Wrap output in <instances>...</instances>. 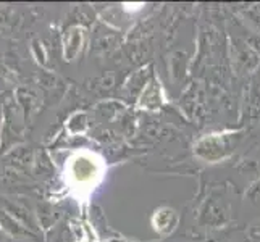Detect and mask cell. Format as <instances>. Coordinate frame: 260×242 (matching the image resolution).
<instances>
[{"mask_svg":"<svg viewBox=\"0 0 260 242\" xmlns=\"http://www.w3.org/2000/svg\"><path fill=\"white\" fill-rule=\"evenodd\" d=\"M231 200L225 187H213L204 197L196 212V221L199 226L209 229H221L231 223Z\"/></svg>","mask_w":260,"mask_h":242,"instance_id":"6da1fadb","label":"cell"},{"mask_svg":"<svg viewBox=\"0 0 260 242\" xmlns=\"http://www.w3.org/2000/svg\"><path fill=\"white\" fill-rule=\"evenodd\" d=\"M162 102H164L162 87H160V83L154 76L149 81V84L146 86L144 91H142V94L139 97V105L144 107L147 110H157L162 107Z\"/></svg>","mask_w":260,"mask_h":242,"instance_id":"52a82bcc","label":"cell"},{"mask_svg":"<svg viewBox=\"0 0 260 242\" xmlns=\"http://www.w3.org/2000/svg\"><path fill=\"white\" fill-rule=\"evenodd\" d=\"M2 132H4V112H0V146H2Z\"/></svg>","mask_w":260,"mask_h":242,"instance_id":"603a6c76","label":"cell"},{"mask_svg":"<svg viewBox=\"0 0 260 242\" xmlns=\"http://www.w3.org/2000/svg\"><path fill=\"white\" fill-rule=\"evenodd\" d=\"M247 242H260V232L249 229V234H247Z\"/></svg>","mask_w":260,"mask_h":242,"instance_id":"7402d4cb","label":"cell"},{"mask_svg":"<svg viewBox=\"0 0 260 242\" xmlns=\"http://www.w3.org/2000/svg\"><path fill=\"white\" fill-rule=\"evenodd\" d=\"M32 53H34V57L39 63L44 65L47 61V52H46V47H44L42 41H39V39L32 41Z\"/></svg>","mask_w":260,"mask_h":242,"instance_id":"ffe728a7","label":"cell"},{"mask_svg":"<svg viewBox=\"0 0 260 242\" xmlns=\"http://www.w3.org/2000/svg\"><path fill=\"white\" fill-rule=\"evenodd\" d=\"M120 110H123V105L120 102H113V100H105L95 105L94 109V115L97 120L101 121H109L113 120L116 115L120 113Z\"/></svg>","mask_w":260,"mask_h":242,"instance_id":"5bb4252c","label":"cell"},{"mask_svg":"<svg viewBox=\"0 0 260 242\" xmlns=\"http://www.w3.org/2000/svg\"><path fill=\"white\" fill-rule=\"evenodd\" d=\"M187 61H189V57H187V53L184 50H175L170 53L168 73L175 84H179L184 79L186 70H187Z\"/></svg>","mask_w":260,"mask_h":242,"instance_id":"9c48e42d","label":"cell"},{"mask_svg":"<svg viewBox=\"0 0 260 242\" xmlns=\"http://www.w3.org/2000/svg\"><path fill=\"white\" fill-rule=\"evenodd\" d=\"M179 220H181V217H179V213L173 207L162 205V207L154 210L150 223H152V228H154V231L160 237H167L178 228Z\"/></svg>","mask_w":260,"mask_h":242,"instance_id":"277c9868","label":"cell"},{"mask_svg":"<svg viewBox=\"0 0 260 242\" xmlns=\"http://www.w3.org/2000/svg\"><path fill=\"white\" fill-rule=\"evenodd\" d=\"M36 155L38 154L32 150L31 146H16V147L10 149V152H8L5 157V161L12 169H16V171H26V169L34 166Z\"/></svg>","mask_w":260,"mask_h":242,"instance_id":"5b68a950","label":"cell"},{"mask_svg":"<svg viewBox=\"0 0 260 242\" xmlns=\"http://www.w3.org/2000/svg\"><path fill=\"white\" fill-rule=\"evenodd\" d=\"M241 173H252L260 178V147L254 149L250 154L238 165Z\"/></svg>","mask_w":260,"mask_h":242,"instance_id":"2e32d148","label":"cell"},{"mask_svg":"<svg viewBox=\"0 0 260 242\" xmlns=\"http://www.w3.org/2000/svg\"><path fill=\"white\" fill-rule=\"evenodd\" d=\"M91 124H89V116L86 112H78L68 120V129L73 134L84 132Z\"/></svg>","mask_w":260,"mask_h":242,"instance_id":"e0dca14e","label":"cell"},{"mask_svg":"<svg viewBox=\"0 0 260 242\" xmlns=\"http://www.w3.org/2000/svg\"><path fill=\"white\" fill-rule=\"evenodd\" d=\"M260 53H257L252 47L249 46L247 41L243 39H231V61L233 70L238 75L252 73L260 65Z\"/></svg>","mask_w":260,"mask_h":242,"instance_id":"3957f363","label":"cell"},{"mask_svg":"<svg viewBox=\"0 0 260 242\" xmlns=\"http://www.w3.org/2000/svg\"><path fill=\"white\" fill-rule=\"evenodd\" d=\"M16 102L20 105V109L24 115V121H28V118L31 116L32 110L36 109V105H38V94H36L31 87H18L16 89Z\"/></svg>","mask_w":260,"mask_h":242,"instance_id":"7c38bea8","label":"cell"},{"mask_svg":"<svg viewBox=\"0 0 260 242\" xmlns=\"http://www.w3.org/2000/svg\"><path fill=\"white\" fill-rule=\"evenodd\" d=\"M244 131H223L205 134L194 142V155L207 161V163H218L228 158L235 149L243 142Z\"/></svg>","mask_w":260,"mask_h":242,"instance_id":"7a4b0ae2","label":"cell"},{"mask_svg":"<svg viewBox=\"0 0 260 242\" xmlns=\"http://www.w3.org/2000/svg\"><path fill=\"white\" fill-rule=\"evenodd\" d=\"M94 86L91 87L92 91H97V92H109L110 89H113V84H115V78L113 75H107V76H101V78H95L92 79Z\"/></svg>","mask_w":260,"mask_h":242,"instance_id":"ac0fdd59","label":"cell"},{"mask_svg":"<svg viewBox=\"0 0 260 242\" xmlns=\"http://www.w3.org/2000/svg\"><path fill=\"white\" fill-rule=\"evenodd\" d=\"M83 39H84V31L81 26H73L71 29H68L63 42V55L67 61H71L78 57L79 50L83 47Z\"/></svg>","mask_w":260,"mask_h":242,"instance_id":"30bf717a","label":"cell"},{"mask_svg":"<svg viewBox=\"0 0 260 242\" xmlns=\"http://www.w3.org/2000/svg\"><path fill=\"white\" fill-rule=\"evenodd\" d=\"M250 229H252V231H257V232H260V221L257 223L255 226H252V228H250Z\"/></svg>","mask_w":260,"mask_h":242,"instance_id":"cb8c5ba5","label":"cell"},{"mask_svg":"<svg viewBox=\"0 0 260 242\" xmlns=\"http://www.w3.org/2000/svg\"><path fill=\"white\" fill-rule=\"evenodd\" d=\"M246 115L250 124H255L260 121V84L257 79H252L247 94H246Z\"/></svg>","mask_w":260,"mask_h":242,"instance_id":"8fae6325","label":"cell"},{"mask_svg":"<svg viewBox=\"0 0 260 242\" xmlns=\"http://www.w3.org/2000/svg\"><path fill=\"white\" fill-rule=\"evenodd\" d=\"M0 225L5 228L12 236H34V232H31L26 226H23L20 221L15 220L12 215H8L7 212H0Z\"/></svg>","mask_w":260,"mask_h":242,"instance_id":"9a60e30c","label":"cell"},{"mask_svg":"<svg viewBox=\"0 0 260 242\" xmlns=\"http://www.w3.org/2000/svg\"><path fill=\"white\" fill-rule=\"evenodd\" d=\"M0 226H2V225H0Z\"/></svg>","mask_w":260,"mask_h":242,"instance_id":"d4e9b609","label":"cell"},{"mask_svg":"<svg viewBox=\"0 0 260 242\" xmlns=\"http://www.w3.org/2000/svg\"><path fill=\"white\" fill-rule=\"evenodd\" d=\"M246 197L250 202H260V178H257L255 183L249 187V191L246 192Z\"/></svg>","mask_w":260,"mask_h":242,"instance_id":"44dd1931","label":"cell"},{"mask_svg":"<svg viewBox=\"0 0 260 242\" xmlns=\"http://www.w3.org/2000/svg\"><path fill=\"white\" fill-rule=\"evenodd\" d=\"M118 38L120 36L116 34V31H112L109 28H105V31H101V28H95L92 50L95 53H101V55H107L118 46Z\"/></svg>","mask_w":260,"mask_h":242,"instance_id":"ba28073f","label":"cell"},{"mask_svg":"<svg viewBox=\"0 0 260 242\" xmlns=\"http://www.w3.org/2000/svg\"><path fill=\"white\" fill-rule=\"evenodd\" d=\"M60 213L53 209V205H50L49 202H39L38 207H36V218H38L39 228H42L44 231L50 229L55 223L58 221Z\"/></svg>","mask_w":260,"mask_h":242,"instance_id":"4fadbf2b","label":"cell"},{"mask_svg":"<svg viewBox=\"0 0 260 242\" xmlns=\"http://www.w3.org/2000/svg\"><path fill=\"white\" fill-rule=\"evenodd\" d=\"M244 15H246V18L249 20V23L255 26V29L260 34V5L249 7L247 10H244Z\"/></svg>","mask_w":260,"mask_h":242,"instance_id":"d6986e66","label":"cell"},{"mask_svg":"<svg viewBox=\"0 0 260 242\" xmlns=\"http://www.w3.org/2000/svg\"><path fill=\"white\" fill-rule=\"evenodd\" d=\"M154 78V71H152V66H144L138 70L136 73H133L129 76V79L124 84V91H126L128 95H133L134 98L141 97L142 91L146 89V86L149 84V81Z\"/></svg>","mask_w":260,"mask_h":242,"instance_id":"8992f818","label":"cell"}]
</instances>
